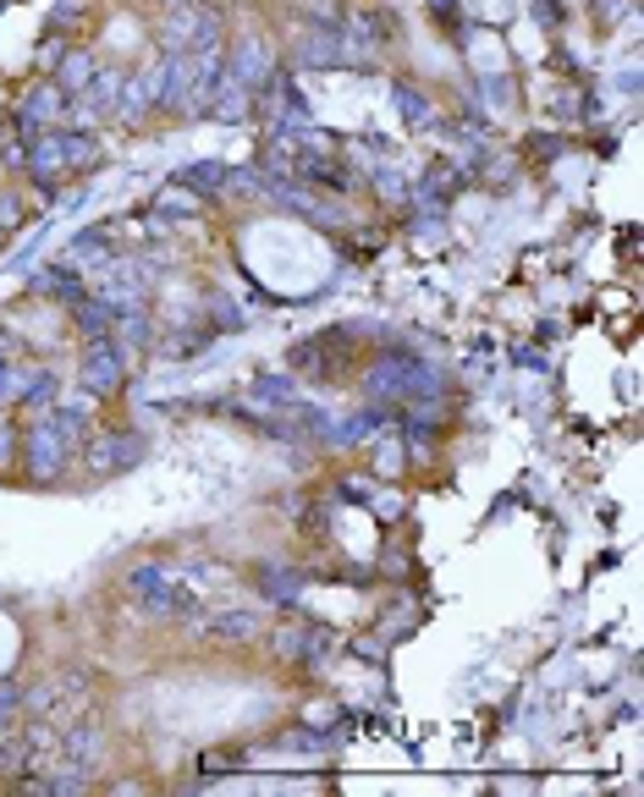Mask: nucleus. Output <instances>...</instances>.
<instances>
[{"label": "nucleus", "instance_id": "20e7f679", "mask_svg": "<svg viewBox=\"0 0 644 797\" xmlns=\"http://www.w3.org/2000/svg\"><path fill=\"white\" fill-rule=\"evenodd\" d=\"M337 649V638L326 628H314V622H281L276 628V655L287 666H326Z\"/></svg>", "mask_w": 644, "mask_h": 797}, {"label": "nucleus", "instance_id": "39448f33", "mask_svg": "<svg viewBox=\"0 0 644 797\" xmlns=\"http://www.w3.org/2000/svg\"><path fill=\"white\" fill-rule=\"evenodd\" d=\"M292 61H298V66H364V61L348 50V39H342L337 28H308V23H303V34L292 39Z\"/></svg>", "mask_w": 644, "mask_h": 797}, {"label": "nucleus", "instance_id": "f8f14e48", "mask_svg": "<svg viewBox=\"0 0 644 797\" xmlns=\"http://www.w3.org/2000/svg\"><path fill=\"white\" fill-rule=\"evenodd\" d=\"M72 319H77V336H84V341H100V336L116 330V308L105 298H77L72 303Z\"/></svg>", "mask_w": 644, "mask_h": 797}, {"label": "nucleus", "instance_id": "b1692460", "mask_svg": "<svg viewBox=\"0 0 644 797\" xmlns=\"http://www.w3.org/2000/svg\"><path fill=\"white\" fill-rule=\"evenodd\" d=\"M628 12H633V0H595V17H601L606 28H617Z\"/></svg>", "mask_w": 644, "mask_h": 797}, {"label": "nucleus", "instance_id": "a211bd4d", "mask_svg": "<svg viewBox=\"0 0 644 797\" xmlns=\"http://www.w3.org/2000/svg\"><path fill=\"white\" fill-rule=\"evenodd\" d=\"M55 391H61V380H55L50 369H28V375H23V391H17V402H28L34 413H45V407L55 402Z\"/></svg>", "mask_w": 644, "mask_h": 797}, {"label": "nucleus", "instance_id": "bb28decb", "mask_svg": "<svg viewBox=\"0 0 644 797\" xmlns=\"http://www.w3.org/2000/svg\"><path fill=\"white\" fill-rule=\"evenodd\" d=\"M430 12H435L441 23H452V17H457V0H430Z\"/></svg>", "mask_w": 644, "mask_h": 797}, {"label": "nucleus", "instance_id": "aec40b11", "mask_svg": "<svg viewBox=\"0 0 644 797\" xmlns=\"http://www.w3.org/2000/svg\"><path fill=\"white\" fill-rule=\"evenodd\" d=\"M100 258H105V237L100 231H84L66 248V264H77V270H89V264H100Z\"/></svg>", "mask_w": 644, "mask_h": 797}, {"label": "nucleus", "instance_id": "7ed1b4c3", "mask_svg": "<svg viewBox=\"0 0 644 797\" xmlns=\"http://www.w3.org/2000/svg\"><path fill=\"white\" fill-rule=\"evenodd\" d=\"M122 380H127V346L116 336L89 341L84 364H77V385H84L89 396H111V391H122Z\"/></svg>", "mask_w": 644, "mask_h": 797}, {"label": "nucleus", "instance_id": "c85d7f7f", "mask_svg": "<svg viewBox=\"0 0 644 797\" xmlns=\"http://www.w3.org/2000/svg\"><path fill=\"white\" fill-rule=\"evenodd\" d=\"M166 7H188V0H166Z\"/></svg>", "mask_w": 644, "mask_h": 797}, {"label": "nucleus", "instance_id": "412c9836", "mask_svg": "<svg viewBox=\"0 0 644 797\" xmlns=\"http://www.w3.org/2000/svg\"><path fill=\"white\" fill-rule=\"evenodd\" d=\"M61 154H66V165H94L100 160V143L89 132H61Z\"/></svg>", "mask_w": 644, "mask_h": 797}, {"label": "nucleus", "instance_id": "9b49d317", "mask_svg": "<svg viewBox=\"0 0 644 797\" xmlns=\"http://www.w3.org/2000/svg\"><path fill=\"white\" fill-rule=\"evenodd\" d=\"M210 116L215 122H249L254 116V88H243L231 72H220L215 94H210Z\"/></svg>", "mask_w": 644, "mask_h": 797}, {"label": "nucleus", "instance_id": "dca6fc26", "mask_svg": "<svg viewBox=\"0 0 644 797\" xmlns=\"http://www.w3.org/2000/svg\"><path fill=\"white\" fill-rule=\"evenodd\" d=\"M396 111H402V122H408L414 132H430L435 127V105H430V94H419L414 83H396Z\"/></svg>", "mask_w": 644, "mask_h": 797}, {"label": "nucleus", "instance_id": "f3484780", "mask_svg": "<svg viewBox=\"0 0 644 797\" xmlns=\"http://www.w3.org/2000/svg\"><path fill=\"white\" fill-rule=\"evenodd\" d=\"M177 188H188V193H220V188H226V165H220V160L182 165V170H177Z\"/></svg>", "mask_w": 644, "mask_h": 797}, {"label": "nucleus", "instance_id": "f257e3e1", "mask_svg": "<svg viewBox=\"0 0 644 797\" xmlns=\"http://www.w3.org/2000/svg\"><path fill=\"white\" fill-rule=\"evenodd\" d=\"M122 589L143 605V616H154V622H182V616H193V610H199L193 589H188L182 578H172L166 567H154V561L132 567V572L122 578Z\"/></svg>", "mask_w": 644, "mask_h": 797}, {"label": "nucleus", "instance_id": "a878e982", "mask_svg": "<svg viewBox=\"0 0 644 797\" xmlns=\"http://www.w3.org/2000/svg\"><path fill=\"white\" fill-rule=\"evenodd\" d=\"M12 446H17V429H12V413H7V402H0V463L12 457Z\"/></svg>", "mask_w": 644, "mask_h": 797}, {"label": "nucleus", "instance_id": "f03ea898", "mask_svg": "<svg viewBox=\"0 0 644 797\" xmlns=\"http://www.w3.org/2000/svg\"><path fill=\"white\" fill-rule=\"evenodd\" d=\"M23 446H28V473L39 479V484H50V479H61V468L72 463V440H66V429L50 418V413H39L34 418V429L23 434Z\"/></svg>", "mask_w": 644, "mask_h": 797}, {"label": "nucleus", "instance_id": "0eeeda50", "mask_svg": "<svg viewBox=\"0 0 644 797\" xmlns=\"http://www.w3.org/2000/svg\"><path fill=\"white\" fill-rule=\"evenodd\" d=\"M61 116H66V94L55 83H39V88H28V94L17 100V138H34V132L55 127Z\"/></svg>", "mask_w": 644, "mask_h": 797}, {"label": "nucleus", "instance_id": "393cba45", "mask_svg": "<svg viewBox=\"0 0 644 797\" xmlns=\"http://www.w3.org/2000/svg\"><path fill=\"white\" fill-rule=\"evenodd\" d=\"M513 364H523V369H534V375H545V369H551V358H545L540 346H518V352H513Z\"/></svg>", "mask_w": 644, "mask_h": 797}, {"label": "nucleus", "instance_id": "6e6552de", "mask_svg": "<svg viewBox=\"0 0 644 797\" xmlns=\"http://www.w3.org/2000/svg\"><path fill=\"white\" fill-rule=\"evenodd\" d=\"M226 72H231L237 83H243V88H260V83L276 72V50H270L265 39H254V34H249V39H237V50L226 55Z\"/></svg>", "mask_w": 644, "mask_h": 797}, {"label": "nucleus", "instance_id": "ddd939ff", "mask_svg": "<svg viewBox=\"0 0 644 797\" xmlns=\"http://www.w3.org/2000/svg\"><path fill=\"white\" fill-rule=\"evenodd\" d=\"M249 396H254L260 407H276V413H298V407H303V391H298V380H287V375H260Z\"/></svg>", "mask_w": 644, "mask_h": 797}, {"label": "nucleus", "instance_id": "4468645a", "mask_svg": "<svg viewBox=\"0 0 644 797\" xmlns=\"http://www.w3.org/2000/svg\"><path fill=\"white\" fill-rule=\"evenodd\" d=\"M34 292H39V298H61V303L72 308L77 298H84V276H77L72 264H50V270L34 276Z\"/></svg>", "mask_w": 644, "mask_h": 797}, {"label": "nucleus", "instance_id": "423d86ee", "mask_svg": "<svg viewBox=\"0 0 644 797\" xmlns=\"http://www.w3.org/2000/svg\"><path fill=\"white\" fill-rule=\"evenodd\" d=\"M138 457H143V440H138V434H122V429L94 434L89 446H84V463H89V473H94V479H111V473L132 468Z\"/></svg>", "mask_w": 644, "mask_h": 797}, {"label": "nucleus", "instance_id": "9d476101", "mask_svg": "<svg viewBox=\"0 0 644 797\" xmlns=\"http://www.w3.org/2000/svg\"><path fill=\"white\" fill-rule=\"evenodd\" d=\"M28 143H34V149L23 154L28 176H34V182H45V188H55V176L66 170V154H61V132H55V127H45V132H34Z\"/></svg>", "mask_w": 644, "mask_h": 797}, {"label": "nucleus", "instance_id": "6ab92c4d", "mask_svg": "<svg viewBox=\"0 0 644 797\" xmlns=\"http://www.w3.org/2000/svg\"><path fill=\"white\" fill-rule=\"evenodd\" d=\"M260 589H265V599H298V594H303V578L287 572V567H265Z\"/></svg>", "mask_w": 644, "mask_h": 797}, {"label": "nucleus", "instance_id": "4be33fe9", "mask_svg": "<svg viewBox=\"0 0 644 797\" xmlns=\"http://www.w3.org/2000/svg\"><path fill=\"white\" fill-rule=\"evenodd\" d=\"M160 210H166V215H199V199L188 188H172L166 199H160Z\"/></svg>", "mask_w": 644, "mask_h": 797}, {"label": "nucleus", "instance_id": "5701e85b", "mask_svg": "<svg viewBox=\"0 0 644 797\" xmlns=\"http://www.w3.org/2000/svg\"><path fill=\"white\" fill-rule=\"evenodd\" d=\"M375 188H380V199H408V188H402V176H396L391 165L375 170Z\"/></svg>", "mask_w": 644, "mask_h": 797}, {"label": "nucleus", "instance_id": "2eb2a0df", "mask_svg": "<svg viewBox=\"0 0 644 797\" xmlns=\"http://www.w3.org/2000/svg\"><path fill=\"white\" fill-rule=\"evenodd\" d=\"M94 55L89 50H66L61 55V66H55V88H61V94H84V88L94 83Z\"/></svg>", "mask_w": 644, "mask_h": 797}, {"label": "nucleus", "instance_id": "cd10ccee", "mask_svg": "<svg viewBox=\"0 0 644 797\" xmlns=\"http://www.w3.org/2000/svg\"><path fill=\"white\" fill-rule=\"evenodd\" d=\"M61 55H66V50H61V45H55V39H50V45H45V50H39V61H45V66H61Z\"/></svg>", "mask_w": 644, "mask_h": 797}, {"label": "nucleus", "instance_id": "1a4fd4ad", "mask_svg": "<svg viewBox=\"0 0 644 797\" xmlns=\"http://www.w3.org/2000/svg\"><path fill=\"white\" fill-rule=\"evenodd\" d=\"M260 633H265L260 610H215V616H204V638H215V644H254Z\"/></svg>", "mask_w": 644, "mask_h": 797}]
</instances>
